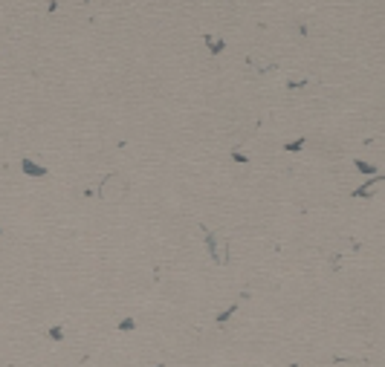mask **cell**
Returning <instances> with one entry per match:
<instances>
[{
    "instance_id": "obj_1",
    "label": "cell",
    "mask_w": 385,
    "mask_h": 367,
    "mask_svg": "<svg viewBox=\"0 0 385 367\" xmlns=\"http://www.w3.org/2000/svg\"><path fill=\"white\" fill-rule=\"evenodd\" d=\"M21 168H24L26 176H47V168H44V165H38V162H32V159H24V162H21Z\"/></svg>"
},
{
    "instance_id": "obj_2",
    "label": "cell",
    "mask_w": 385,
    "mask_h": 367,
    "mask_svg": "<svg viewBox=\"0 0 385 367\" xmlns=\"http://www.w3.org/2000/svg\"><path fill=\"white\" fill-rule=\"evenodd\" d=\"M206 46H209L211 52L217 55V52H220V49H223V41H220V38H206Z\"/></svg>"
},
{
    "instance_id": "obj_3",
    "label": "cell",
    "mask_w": 385,
    "mask_h": 367,
    "mask_svg": "<svg viewBox=\"0 0 385 367\" xmlns=\"http://www.w3.org/2000/svg\"><path fill=\"white\" fill-rule=\"evenodd\" d=\"M356 168H359L362 173H373V176H376V165H371V162H362V159H356Z\"/></svg>"
},
{
    "instance_id": "obj_4",
    "label": "cell",
    "mask_w": 385,
    "mask_h": 367,
    "mask_svg": "<svg viewBox=\"0 0 385 367\" xmlns=\"http://www.w3.org/2000/svg\"><path fill=\"white\" fill-rule=\"evenodd\" d=\"M49 338H55V341H58V338H64V330H58V327H52V330H49Z\"/></svg>"
}]
</instances>
